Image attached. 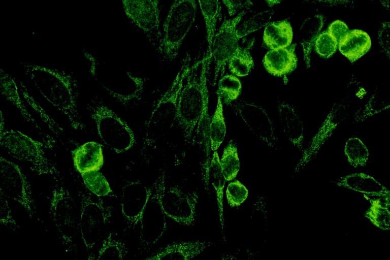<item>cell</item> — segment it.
I'll use <instances>...</instances> for the list:
<instances>
[{"mask_svg": "<svg viewBox=\"0 0 390 260\" xmlns=\"http://www.w3.org/2000/svg\"><path fill=\"white\" fill-rule=\"evenodd\" d=\"M20 63L42 95L68 117L72 128L87 132V126L78 110L79 90L77 80L64 71L24 61Z\"/></svg>", "mask_w": 390, "mask_h": 260, "instance_id": "6da1fadb", "label": "cell"}, {"mask_svg": "<svg viewBox=\"0 0 390 260\" xmlns=\"http://www.w3.org/2000/svg\"><path fill=\"white\" fill-rule=\"evenodd\" d=\"M212 57L211 54H207L190 66L179 95L176 124L186 144L197 142V131L207 112V71Z\"/></svg>", "mask_w": 390, "mask_h": 260, "instance_id": "7a4b0ae2", "label": "cell"}, {"mask_svg": "<svg viewBox=\"0 0 390 260\" xmlns=\"http://www.w3.org/2000/svg\"><path fill=\"white\" fill-rule=\"evenodd\" d=\"M70 172L75 182L80 203L79 228L81 237L86 249L87 259L93 260L95 247L111 221L113 207L86 188L81 175L74 167Z\"/></svg>", "mask_w": 390, "mask_h": 260, "instance_id": "3957f363", "label": "cell"}, {"mask_svg": "<svg viewBox=\"0 0 390 260\" xmlns=\"http://www.w3.org/2000/svg\"><path fill=\"white\" fill-rule=\"evenodd\" d=\"M84 53L91 62L90 72L111 96L126 109L139 103L144 92V78L120 68L100 63L88 52Z\"/></svg>", "mask_w": 390, "mask_h": 260, "instance_id": "277c9868", "label": "cell"}, {"mask_svg": "<svg viewBox=\"0 0 390 260\" xmlns=\"http://www.w3.org/2000/svg\"><path fill=\"white\" fill-rule=\"evenodd\" d=\"M190 60L187 56L183 59L171 84L154 105L146 123L143 149L156 143L176 123L178 99L191 66Z\"/></svg>", "mask_w": 390, "mask_h": 260, "instance_id": "5b68a950", "label": "cell"}, {"mask_svg": "<svg viewBox=\"0 0 390 260\" xmlns=\"http://www.w3.org/2000/svg\"><path fill=\"white\" fill-rule=\"evenodd\" d=\"M1 114V146L12 157L27 165L31 171L38 175L49 176L57 179L60 177L55 164L46 155L44 143L35 141L19 131L9 130L5 127Z\"/></svg>", "mask_w": 390, "mask_h": 260, "instance_id": "8992f818", "label": "cell"}, {"mask_svg": "<svg viewBox=\"0 0 390 260\" xmlns=\"http://www.w3.org/2000/svg\"><path fill=\"white\" fill-rule=\"evenodd\" d=\"M86 108L94 120L98 135L110 149L117 153H124L136 144L134 132L98 95L92 97Z\"/></svg>", "mask_w": 390, "mask_h": 260, "instance_id": "52a82bcc", "label": "cell"}, {"mask_svg": "<svg viewBox=\"0 0 390 260\" xmlns=\"http://www.w3.org/2000/svg\"><path fill=\"white\" fill-rule=\"evenodd\" d=\"M360 85V83L352 79L346 87L347 91L334 103L317 133L304 149L294 173H298L316 156L337 126L348 117L356 100L364 94V90Z\"/></svg>", "mask_w": 390, "mask_h": 260, "instance_id": "ba28073f", "label": "cell"}, {"mask_svg": "<svg viewBox=\"0 0 390 260\" xmlns=\"http://www.w3.org/2000/svg\"><path fill=\"white\" fill-rule=\"evenodd\" d=\"M195 0H174L163 25L161 41L157 52L168 63L177 57L182 43L195 21Z\"/></svg>", "mask_w": 390, "mask_h": 260, "instance_id": "9c48e42d", "label": "cell"}, {"mask_svg": "<svg viewBox=\"0 0 390 260\" xmlns=\"http://www.w3.org/2000/svg\"><path fill=\"white\" fill-rule=\"evenodd\" d=\"M165 191L166 170L163 167L150 185L149 198L140 221L139 250L141 253L149 251L167 230L166 215L162 206Z\"/></svg>", "mask_w": 390, "mask_h": 260, "instance_id": "30bf717a", "label": "cell"}, {"mask_svg": "<svg viewBox=\"0 0 390 260\" xmlns=\"http://www.w3.org/2000/svg\"><path fill=\"white\" fill-rule=\"evenodd\" d=\"M49 213L67 252L77 253L76 236L79 228L77 207L63 182L55 183L51 191Z\"/></svg>", "mask_w": 390, "mask_h": 260, "instance_id": "8fae6325", "label": "cell"}, {"mask_svg": "<svg viewBox=\"0 0 390 260\" xmlns=\"http://www.w3.org/2000/svg\"><path fill=\"white\" fill-rule=\"evenodd\" d=\"M0 175L1 191L6 197L19 203L31 220L43 224L38 213L30 184L21 169L1 156Z\"/></svg>", "mask_w": 390, "mask_h": 260, "instance_id": "7c38bea8", "label": "cell"}, {"mask_svg": "<svg viewBox=\"0 0 390 260\" xmlns=\"http://www.w3.org/2000/svg\"><path fill=\"white\" fill-rule=\"evenodd\" d=\"M250 131L271 149L277 147V138L274 134L273 122L262 106L244 99L239 98L230 105Z\"/></svg>", "mask_w": 390, "mask_h": 260, "instance_id": "4fadbf2b", "label": "cell"}, {"mask_svg": "<svg viewBox=\"0 0 390 260\" xmlns=\"http://www.w3.org/2000/svg\"><path fill=\"white\" fill-rule=\"evenodd\" d=\"M131 21L141 30L157 51L161 41L159 12L155 0H122Z\"/></svg>", "mask_w": 390, "mask_h": 260, "instance_id": "5bb4252c", "label": "cell"}, {"mask_svg": "<svg viewBox=\"0 0 390 260\" xmlns=\"http://www.w3.org/2000/svg\"><path fill=\"white\" fill-rule=\"evenodd\" d=\"M198 199L197 190L185 191L179 184H174L165 191L162 206L166 216L180 225L190 226L197 220Z\"/></svg>", "mask_w": 390, "mask_h": 260, "instance_id": "9a60e30c", "label": "cell"}, {"mask_svg": "<svg viewBox=\"0 0 390 260\" xmlns=\"http://www.w3.org/2000/svg\"><path fill=\"white\" fill-rule=\"evenodd\" d=\"M246 12L247 9L243 10L235 17L225 20L215 34L212 47L215 63L213 85L219 75L221 76L224 73L226 63L240 46L236 28Z\"/></svg>", "mask_w": 390, "mask_h": 260, "instance_id": "2e32d148", "label": "cell"}, {"mask_svg": "<svg viewBox=\"0 0 390 260\" xmlns=\"http://www.w3.org/2000/svg\"><path fill=\"white\" fill-rule=\"evenodd\" d=\"M266 199L258 194L252 205V212L246 238V253L248 259H254L263 249L269 230Z\"/></svg>", "mask_w": 390, "mask_h": 260, "instance_id": "e0dca14e", "label": "cell"}, {"mask_svg": "<svg viewBox=\"0 0 390 260\" xmlns=\"http://www.w3.org/2000/svg\"><path fill=\"white\" fill-rule=\"evenodd\" d=\"M150 186L140 181H127L121 187L120 206L122 217L128 228L135 230L140 222L148 201Z\"/></svg>", "mask_w": 390, "mask_h": 260, "instance_id": "ac0fdd59", "label": "cell"}, {"mask_svg": "<svg viewBox=\"0 0 390 260\" xmlns=\"http://www.w3.org/2000/svg\"><path fill=\"white\" fill-rule=\"evenodd\" d=\"M213 245L212 242L207 241L174 242L157 250L145 259H190L198 256Z\"/></svg>", "mask_w": 390, "mask_h": 260, "instance_id": "d6986e66", "label": "cell"}, {"mask_svg": "<svg viewBox=\"0 0 390 260\" xmlns=\"http://www.w3.org/2000/svg\"><path fill=\"white\" fill-rule=\"evenodd\" d=\"M0 71L1 94L19 109L24 119L30 122L37 130L38 134L41 136L42 139L44 141V144L47 148H53L55 144L54 139L43 132L34 119L32 118L26 110L24 104L21 100L15 79H14L8 73L2 69H1Z\"/></svg>", "mask_w": 390, "mask_h": 260, "instance_id": "ffe728a7", "label": "cell"}, {"mask_svg": "<svg viewBox=\"0 0 390 260\" xmlns=\"http://www.w3.org/2000/svg\"><path fill=\"white\" fill-rule=\"evenodd\" d=\"M331 182L339 187L360 192L369 197L390 198L389 191L372 176L362 173L339 177Z\"/></svg>", "mask_w": 390, "mask_h": 260, "instance_id": "44dd1931", "label": "cell"}, {"mask_svg": "<svg viewBox=\"0 0 390 260\" xmlns=\"http://www.w3.org/2000/svg\"><path fill=\"white\" fill-rule=\"evenodd\" d=\"M277 109L283 132L289 141L302 153L304 128L302 119L291 105L278 99Z\"/></svg>", "mask_w": 390, "mask_h": 260, "instance_id": "7402d4cb", "label": "cell"}, {"mask_svg": "<svg viewBox=\"0 0 390 260\" xmlns=\"http://www.w3.org/2000/svg\"><path fill=\"white\" fill-rule=\"evenodd\" d=\"M74 167L80 174L99 171L104 163L102 145L88 142L78 147L72 152Z\"/></svg>", "mask_w": 390, "mask_h": 260, "instance_id": "603a6c76", "label": "cell"}, {"mask_svg": "<svg viewBox=\"0 0 390 260\" xmlns=\"http://www.w3.org/2000/svg\"><path fill=\"white\" fill-rule=\"evenodd\" d=\"M292 46L271 49L265 55L263 64L270 74L282 76L293 71L297 67V58Z\"/></svg>", "mask_w": 390, "mask_h": 260, "instance_id": "cb8c5ba5", "label": "cell"}, {"mask_svg": "<svg viewBox=\"0 0 390 260\" xmlns=\"http://www.w3.org/2000/svg\"><path fill=\"white\" fill-rule=\"evenodd\" d=\"M338 44L340 52L353 62L369 51L371 41L367 32L354 29L347 32L338 41Z\"/></svg>", "mask_w": 390, "mask_h": 260, "instance_id": "d4e9b609", "label": "cell"}, {"mask_svg": "<svg viewBox=\"0 0 390 260\" xmlns=\"http://www.w3.org/2000/svg\"><path fill=\"white\" fill-rule=\"evenodd\" d=\"M293 33L287 22L282 21L268 24L264 32V42L271 49L286 48L291 43Z\"/></svg>", "mask_w": 390, "mask_h": 260, "instance_id": "484cf974", "label": "cell"}, {"mask_svg": "<svg viewBox=\"0 0 390 260\" xmlns=\"http://www.w3.org/2000/svg\"><path fill=\"white\" fill-rule=\"evenodd\" d=\"M389 93L384 85L377 87L367 102L354 114L356 123H361L374 115L382 112L389 108Z\"/></svg>", "mask_w": 390, "mask_h": 260, "instance_id": "4316f807", "label": "cell"}, {"mask_svg": "<svg viewBox=\"0 0 390 260\" xmlns=\"http://www.w3.org/2000/svg\"><path fill=\"white\" fill-rule=\"evenodd\" d=\"M209 176L211 183L215 190L217 198L218 213L220 223L221 232L225 241L224 234V218L223 215V195L225 179L223 174L218 154L214 151L211 159L209 167Z\"/></svg>", "mask_w": 390, "mask_h": 260, "instance_id": "83f0119b", "label": "cell"}, {"mask_svg": "<svg viewBox=\"0 0 390 260\" xmlns=\"http://www.w3.org/2000/svg\"><path fill=\"white\" fill-rule=\"evenodd\" d=\"M371 205L365 212V216L379 229L386 231L390 229V198H371L364 195Z\"/></svg>", "mask_w": 390, "mask_h": 260, "instance_id": "f1b7e54d", "label": "cell"}, {"mask_svg": "<svg viewBox=\"0 0 390 260\" xmlns=\"http://www.w3.org/2000/svg\"><path fill=\"white\" fill-rule=\"evenodd\" d=\"M207 34L208 44L207 54H212V47L215 34L216 22L219 18L220 8L219 0H199Z\"/></svg>", "mask_w": 390, "mask_h": 260, "instance_id": "f546056e", "label": "cell"}, {"mask_svg": "<svg viewBox=\"0 0 390 260\" xmlns=\"http://www.w3.org/2000/svg\"><path fill=\"white\" fill-rule=\"evenodd\" d=\"M127 253L128 247L126 241L120 238H116L110 233L103 240L96 259H123Z\"/></svg>", "mask_w": 390, "mask_h": 260, "instance_id": "4dcf8cb0", "label": "cell"}, {"mask_svg": "<svg viewBox=\"0 0 390 260\" xmlns=\"http://www.w3.org/2000/svg\"><path fill=\"white\" fill-rule=\"evenodd\" d=\"M225 128L222 103L220 97L218 95L216 109L209 127L210 144L212 151H216L223 141L225 136Z\"/></svg>", "mask_w": 390, "mask_h": 260, "instance_id": "1f68e13d", "label": "cell"}, {"mask_svg": "<svg viewBox=\"0 0 390 260\" xmlns=\"http://www.w3.org/2000/svg\"><path fill=\"white\" fill-rule=\"evenodd\" d=\"M80 175L85 186L92 194L101 197L116 198L107 179L101 172L94 171Z\"/></svg>", "mask_w": 390, "mask_h": 260, "instance_id": "d6a6232c", "label": "cell"}, {"mask_svg": "<svg viewBox=\"0 0 390 260\" xmlns=\"http://www.w3.org/2000/svg\"><path fill=\"white\" fill-rule=\"evenodd\" d=\"M220 162L226 181L236 177L240 169V161L237 144L233 140L229 141L224 148Z\"/></svg>", "mask_w": 390, "mask_h": 260, "instance_id": "836d02e7", "label": "cell"}, {"mask_svg": "<svg viewBox=\"0 0 390 260\" xmlns=\"http://www.w3.org/2000/svg\"><path fill=\"white\" fill-rule=\"evenodd\" d=\"M251 46L245 47L239 46L229 59L228 66L231 73L242 77L247 75L250 72L254 66L249 51Z\"/></svg>", "mask_w": 390, "mask_h": 260, "instance_id": "e575fe53", "label": "cell"}, {"mask_svg": "<svg viewBox=\"0 0 390 260\" xmlns=\"http://www.w3.org/2000/svg\"><path fill=\"white\" fill-rule=\"evenodd\" d=\"M344 153L349 163L353 167H365L369 158L368 149L356 137H351L346 142Z\"/></svg>", "mask_w": 390, "mask_h": 260, "instance_id": "d590c367", "label": "cell"}, {"mask_svg": "<svg viewBox=\"0 0 390 260\" xmlns=\"http://www.w3.org/2000/svg\"><path fill=\"white\" fill-rule=\"evenodd\" d=\"M241 89V83L236 77L226 75L219 80L217 94L224 104L230 105L238 99Z\"/></svg>", "mask_w": 390, "mask_h": 260, "instance_id": "8d00e7d4", "label": "cell"}, {"mask_svg": "<svg viewBox=\"0 0 390 260\" xmlns=\"http://www.w3.org/2000/svg\"><path fill=\"white\" fill-rule=\"evenodd\" d=\"M272 14L273 11L271 10L257 13L252 16L249 19L238 25L236 28V34L238 38L240 39L250 33L266 26L269 22Z\"/></svg>", "mask_w": 390, "mask_h": 260, "instance_id": "74e56055", "label": "cell"}, {"mask_svg": "<svg viewBox=\"0 0 390 260\" xmlns=\"http://www.w3.org/2000/svg\"><path fill=\"white\" fill-rule=\"evenodd\" d=\"M248 190L239 181L230 182L226 188V197L229 205L232 207L240 206L247 198Z\"/></svg>", "mask_w": 390, "mask_h": 260, "instance_id": "f35d334b", "label": "cell"}, {"mask_svg": "<svg viewBox=\"0 0 390 260\" xmlns=\"http://www.w3.org/2000/svg\"><path fill=\"white\" fill-rule=\"evenodd\" d=\"M338 41L328 31L322 32L317 37L315 44L317 53L324 58H329L335 52Z\"/></svg>", "mask_w": 390, "mask_h": 260, "instance_id": "ab89813d", "label": "cell"}, {"mask_svg": "<svg viewBox=\"0 0 390 260\" xmlns=\"http://www.w3.org/2000/svg\"><path fill=\"white\" fill-rule=\"evenodd\" d=\"M1 197V225H4L13 231L19 228L13 218L5 196L0 191Z\"/></svg>", "mask_w": 390, "mask_h": 260, "instance_id": "60d3db41", "label": "cell"}, {"mask_svg": "<svg viewBox=\"0 0 390 260\" xmlns=\"http://www.w3.org/2000/svg\"><path fill=\"white\" fill-rule=\"evenodd\" d=\"M228 10L230 16L234 15L240 10L248 9L252 5L251 0H222Z\"/></svg>", "mask_w": 390, "mask_h": 260, "instance_id": "b9f144b4", "label": "cell"}, {"mask_svg": "<svg viewBox=\"0 0 390 260\" xmlns=\"http://www.w3.org/2000/svg\"><path fill=\"white\" fill-rule=\"evenodd\" d=\"M389 22H384L381 25L378 35V41L383 52L389 58Z\"/></svg>", "mask_w": 390, "mask_h": 260, "instance_id": "7bdbcfd3", "label": "cell"}, {"mask_svg": "<svg viewBox=\"0 0 390 260\" xmlns=\"http://www.w3.org/2000/svg\"><path fill=\"white\" fill-rule=\"evenodd\" d=\"M346 24L340 20L334 21L329 26L328 31L337 41L343 37L348 32Z\"/></svg>", "mask_w": 390, "mask_h": 260, "instance_id": "ee69618b", "label": "cell"}, {"mask_svg": "<svg viewBox=\"0 0 390 260\" xmlns=\"http://www.w3.org/2000/svg\"><path fill=\"white\" fill-rule=\"evenodd\" d=\"M387 9H389V0H378Z\"/></svg>", "mask_w": 390, "mask_h": 260, "instance_id": "f6af8a7d", "label": "cell"}, {"mask_svg": "<svg viewBox=\"0 0 390 260\" xmlns=\"http://www.w3.org/2000/svg\"><path fill=\"white\" fill-rule=\"evenodd\" d=\"M270 5H274L279 3L282 0H266Z\"/></svg>", "mask_w": 390, "mask_h": 260, "instance_id": "bcb514c9", "label": "cell"}, {"mask_svg": "<svg viewBox=\"0 0 390 260\" xmlns=\"http://www.w3.org/2000/svg\"><path fill=\"white\" fill-rule=\"evenodd\" d=\"M156 4L158 6L159 0H155Z\"/></svg>", "mask_w": 390, "mask_h": 260, "instance_id": "7dc6e473", "label": "cell"}]
</instances>
